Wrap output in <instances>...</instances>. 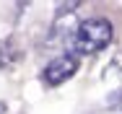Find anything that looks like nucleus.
<instances>
[{
  "instance_id": "obj_1",
  "label": "nucleus",
  "mask_w": 122,
  "mask_h": 114,
  "mask_svg": "<svg viewBox=\"0 0 122 114\" xmlns=\"http://www.w3.org/2000/svg\"><path fill=\"white\" fill-rule=\"evenodd\" d=\"M112 39H114L112 21L101 18V16H94L88 21L78 23L70 44H73V52H78V55H96V52H101V49H107L112 44Z\"/></svg>"
},
{
  "instance_id": "obj_2",
  "label": "nucleus",
  "mask_w": 122,
  "mask_h": 114,
  "mask_svg": "<svg viewBox=\"0 0 122 114\" xmlns=\"http://www.w3.org/2000/svg\"><path fill=\"white\" fill-rule=\"evenodd\" d=\"M78 70V55L73 52H65V55H57L55 60H49L44 73H42V80L47 86H60L65 80H70Z\"/></svg>"
},
{
  "instance_id": "obj_3",
  "label": "nucleus",
  "mask_w": 122,
  "mask_h": 114,
  "mask_svg": "<svg viewBox=\"0 0 122 114\" xmlns=\"http://www.w3.org/2000/svg\"><path fill=\"white\" fill-rule=\"evenodd\" d=\"M75 8L78 3H70V5H60L57 13H55V21H52V29H49V44H57V42H65V39H73L75 29Z\"/></svg>"
},
{
  "instance_id": "obj_4",
  "label": "nucleus",
  "mask_w": 122,
  "mask_h": 114,
  "mask_svg": "<svg viewBox=\"0 0 122 114\" xmlns=\"http://www.w3.org/2000/svg\"><path fill=\"white\" fill-rule=\"evenodd\" d=\"M18 60H21V47L16 44L13 36L0 42V68H13Z\"/></svg>"
},
{
  "instance_id": "obj_5",
  "label": "nucleus",
  "mask_w": 122,
  "mask_h": 114,
  "mask_svg": "<svg viewBox=\"0 0 122 114\" xmlns=\"http://www.w3.org/2000/svg\"><path fill=\"white\" fill-rule=\"evenodd\" d=\"M107 106H109V109H120L122 106V88H117V91L107 99Z\"/></svg>"
},
{
  "instance_id": "obj_6",
  "label": "nucleus",
  "mask_w": 122,
  "mask_h": 114,
  "mask_svg": "<svg viewBox=\"0 0 122 114\" xmlns=\"http://www.w3.org/2000/svg\"><path fill=\"white\" fill-rule=\"evenodd\" d=\"M117 70H122V52L117 55V60H112V62L107 65V75H112V73H117Z\"/></svg>"
},
{
  "instance_id": "obj_7",
  "label": "nucleus",
  "mask_w": 122,
  "mask_h": 114,
  "mask_svg": "<svg viewBox=\"0 0 122 114\" xmlns=\"http://www.w3.org/2000/svg\"><path fill=\"white\" fill-rule=\"evenodd\" d=\"M3 112H5V104H3V101H0V114H3Z\"/></svg>"
}]
</instances>
